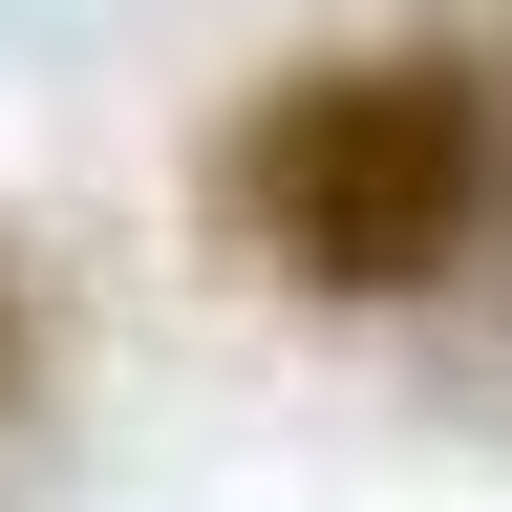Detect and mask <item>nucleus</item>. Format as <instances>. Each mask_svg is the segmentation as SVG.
I'll return each mask as SVG.
<instances>
[{"label":"nucleus","instance_id":"obj_1","mask_svg":"<svg viewBox=\"0 0 512 512\" xmlns=\"http://www.w3.org/2000/svg\"><path fill=\"white\" fill-rule=\"evenodd\" d=\"M491 64L448 43H363V64H278L235 128H214V256H256V278L299 299H427L448 256L491 235Z\"/></svg>","mask_w":512,"mask_h":512}]
</instances>
